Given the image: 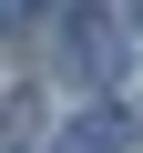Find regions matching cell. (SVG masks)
Masks as SVG:
<instances>
[{"label": "cell", "mask_w": 143, "mask_h": 153, "mask_svg": "<svg viewBox=\"0 0 143 153\" xmlns=\"http://www.w3.org/2000/svg\"><path fill=\"white\" fill-rule=\"evenodd\" d=\"M61 61L82 71V82H102V71L123 61V41H112V10H92V0H72V10H61Z\"/></svg>", "instance_id": "1"}, {"label": "cell", "mask_w": 143, "mask_h": 153, "mask_svg": "<svg viewBox=\"0 0 143 153\" xmlns=\"http://www.w3.org/2000/svg\"><path fill=\"white\" fill-rule=\"evenodd\" d=\"M51 153H123V112H82V123H61Z\"/></svg>", "instance_id": "2"}, {"label": "cell", "mask_w": 143, "mask_h": 153, "mask_svg": "<svg viewBox=\"0 0 143 153\" xmlns=\"http://www.w3.org/2000/svg\"><path fill=\"white\" fill-rule=\"evenodd\" d=\"M31 133H41V102H31V92H10V102H0V143H10V153H21Z\"/></svg>", "instance_id": "3"}, {"label": "cell", "mask_w": 143, "mask_h": 153, "mask_svg": "<svg viewBox=\"0 0 143 153\" xmlns=\"http://www.w3.org/2000/svg\"><path fill=\"white\" fill-rule=\"evenodd\" d=\"M0 31H31V0H0Z\"/></svg>", "instance_id": "4"}, {"label": "cell", "mask_w": 143, "mask_h": 153, "mask_svg": "<svg viewBox=\"0 0 143 153\" xmlns=\"http://www.w3.org/2000/svg\"><path fill=\"white\" fill-rule=\"evenodd\" d=\"M133 21H143V0H133Z\"/></svg>", "instance_id": "5"}]
</instances>
